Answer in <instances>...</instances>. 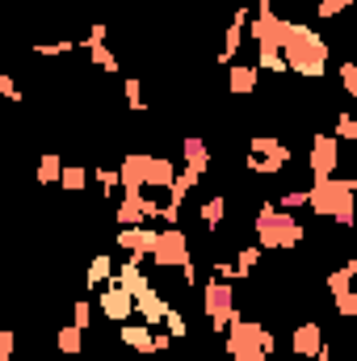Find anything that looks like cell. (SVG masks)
Returning <instances> with one entry per match:
<instances>
[{
	"label": "cell",
	"mask_w": 357,
	"mask_h": 361,
	"mask_svg": "<svg viewBox=\"0 0 357 361\" xmlns=\"http://www.w3.org/2000/svg\"><path fill=\"white\" fill-rule=\"evenodd\" d=\"M152 240H156V227L143 223V227H118V240H114V244H118L126 257H143V261H147Z\"/></svg>",
	"instance_id": "obj_15"
},
{
	"label": "cell",
	"mask_w": 357,
	"mask_h": 361,
	"mask_svg": "<svg viewBox=\"0 0 357 361\" xmlns=\"http://www.w3.org/2000/svg\"><path fill=\"white\" fill-rule=\"evenodd\" d=\"M80 42H72V38H55V42H42V47H34V55H42V59H51V55H72Z\"/></svg>",
	"instance_id": "obj_34"
},
{
	"label": "cell",
	"mask_w": 357,
	"mask_h": 361,
	"mask_svg": "<svg viewBox=\"0 0 357 361\" xmlns=\"http://www.w3.org/2000/svg\"><path fill=\"white\" fill-rule=\"evenodd\" d=\"M97 311H101L109 324H126V319H135V298H131L118 281H105V286L97 290Z\"/></svg>",
	"instance_id": "obj_8"
},
{
	"label": "cell",
	"mask_w": 357,
	"mask_h": 361,
	"mask_svg": "<svg viewBox=\"0 0 357 361\" xmlns=\"http://www.w3.org/2000/svg\"><path fill=\"white\" fill-rule=\"evenodd\" d=\"M109 281H118L131 298H135L139 290H147V286H152V281H147V273H143V257H122V261L114 265V277H109Z\"/></svg>",
	"instance_id": "obj_12"
},
{
	"label": "cell",
	"mask_w": 357,
	"mask_h": 361,
	"mask_svg": "<svg viewBox=\"0 0 357 361\" xmlns=\"http://www.w3.org/2000/svg\"><path fill=\"white\" fill-rule=\"evenodd\" d=\"M320 349H324V328H320L315 319H303V324L290 332V357L294 361H311Z\"/></svg>",
	"instance_id": "obj_10"
},
{
	"label": "cell",
	"mask_w": 357,
	"mask_h": 361,
	"mask_svg": "<svg viewBox=\"0 0 357 361\" xmlns=\"http://www.w3.org/2000/svg\"><path fill=\"white\" fill-rule=\"evenodd\" d=\"M337 164H341V143L332 135H311V152H307V173H311V180L337 177Z\"/></svg>",
	"instance_id": "obj_7"
},
{
	"label": "cell",
	"mask_w": 357,
	"mask_h": 361,
	"mask_svg": "<svg viewBox=\"0 0 357 361\" xmlns=\"http://www.w3.org/2000/svg\"><path fill=\"white\" fill-rule=\"evenodd\" d=\"M273 206L277 210H290V214L294 210H307V189H286L282 197H273Z\"/></svg>",
	"instance_id": "obj_33"
},
{
	"label": "cell",
	"mask_w": 357,
	"mask_h": 361,
	"mask_svg": "<svg viewBox=\"0 0 357 361\" xmlns=\"http://www.w3.org/2000/svg\"><path fill=\"white\" fill-rule=\"evenodd\" d=\"M169 307H173V302H169L156 286H147V290H139V294H135V315H139L147 328H160V324H164V315H169Z\"/></svg>",
	"instance_id": "obj_11"
},
{
	"label": "cell",
	"mask_w": 357,
	"mask_h": 361,
	"mask_svg": "<svg viewBox=\"0 0 357 361\" xmlns=\"http://www.w3.org/2000/svg\"><path fill=\"white\" fill-rule=\"evenodd\" d=\"M311 361H337V357H332V349H328V341H324V349H320Z\"/></svg>",
	"instance_id": "obj_47"
},
{
	"label": "cell",
	"mask_w": 357,
	"mask_h": 361,
	"mask_svg": "<svg viewBox=\"0 0 357 361\" xmlns=\"http://www.w3.org/2000/svg\"><path fill=\"white\" fill-rule=\"evenodd\" d=\"M337 76H341V89L349 92V97H357V63L353 59H345V63L337 68Z\"/></svg>",
	"instance_id": "obj_40"
},
{
	"label": "cell",
	"mask_w": 357,
	"mask_h": 361,
	"mask_svg": "<svg viewBox=\"0 0 357 361\" xmlns=\"http://www.w3.org/2000/svg\"><path fill=\"white\" fill-rule=\"evenodd\" d=\"M173 177H177V164L169 160V156H147V189H169L173 185Z\"/></svg>",
	"instance_id": "obj_20"
},
{
	"label": "cell",
	"mask_w": 357,
	"mask_h": 361,
	"mask_svg": "<svg viewBox=\"0 0 357 361\" xmlns=\"http://www.w3.org/2000/svg\"><path fill=\"white\" fill-rule=\"evenodd\" d=\"M0 97H4V101H21V85H17L8 72H0Z\"/></svg>",
	"instance_id": "obj_43"
},
{
	"label": "cell",
	"mask_w": 357,
	"mask_h": 361,
	"mask_svg": "<svg viewBox=\"0 0 357 361\" xmlns=\"http://www.w3.org/2000/svg\"><path fill=\"white\" fill-rule=\"evenodd\" d=\"M92 180L101 185V193H105V197H114V193H118V169H92Z\"/></svg>",
	"instance_id": "obj_39"
},
{
	"label": "cell",
	"mask_w": 357,
	"mask_h": 361,
	"mask_svg": "<svg viewBox=\"0 0 357 361\" xmlns=\"http://www.w3.org/2000/svg\"><path fill=\"white\" fill-rule=\"evenodd\" d=\"M248 17H253V8H248V4H236V13H231V21H227V30H223L219 68H231V63H236V55H240V47H244V30H248Z\"/></svg>",
	"instance_id": "obj_9"
},
{
	"label": "cell",
	"mask_w": 357,
	"mask_h": 361,
	"mask_svg": "<svg viewBox=\"0 0 357 361\" xmlns=\"http://www.w3.org/2000/svg\"><path fill=\"white\" fill-rule=\"evenodd\" d=\"M181 160H185L189 173L206 177V173H210V147H206V139H202V135H189V139L181 143Z\"/></svg>",
	"instance_id": "obj_16"
},
{
	"label": "cell",
	"mask_w": 357,
	"mask_h": 361,
	"mask_svg": "<svg viewBox=\"0 0 357 361\" xmlns=\"http://www.w3.org/2000/svg\"><path fill=\"white\" fill-rule=\"evenodd\" d=\"M89 38H92V42H105V38H109L105 21H92V25H89Z\"/></svg>",
	"instance_id": "obj_45"
},
{
	"label": "cell",
	"mask_w": 357,
	"mask_h": 361,
	"mask_svg": "<svg viewBox=\"0 0 357 361\" xmlns=\"http://www.w3.org/2000/svg\"><path fill=\"white\" fill-rule=\"evenodd\" d=\"M143 189H122V202L114 206V223L118 227H143L147 219H143Z\"/></svg>",
	"instance_id": "obj_14"
},
{
	"label": "cell",
	"mask_w": 357,
	"mask_h": 361,
	"mask_svg": "<svg viewBox=\"0 0 357 361\" xmlns=\"http://www.w3.org/2000/svg\"><path fill=\"white\" fill-rule=\"evenodd\" d=\"M332 139H337V143H357V118L349 114V109L337 114V130H332Z\"/></svg>",
	"instance_id": "obj_31"
},
{
	"label": "cell",
	"mask_w": 357,
	"mask_h": 361,
	"mask_svg": "<svg viewBox=\"0 0 357 361\" xmlns=\"http://www.w3.org/2000/svg\"><path fill=\"white\" fill-rule=\"evenodd\" d=\"M353 277H357V257H349L341 269H332L324 277V286H328V294H345V290H353Z\"/></svg>",
	"instance_id": "obj_25"
},
{
	"label": "cell",
	"mask_w": 357,
	"mask_h": 361,
	"mask_svg": "<svg viewBox=\"0 0 357 361\" xmlns=\"http://www.w3.org/2000/svg\"><path fill=\"white\" fill-rule=\"evenodd\" d=\"M59 169H63V160H59V152H42L38 156V185H55L59 180Z\"/></svg>",
	"instance_id": "obj_28"
},
{
	"label": "cell",
	"mask_w": 357,
	"mask_h": 361,
	"mask_svg": "<svg viewBox=\"0 0 357 361\" xmlns=\"http://www.w3.org/2000/svg\"><path fill=\"white\" fill-rule=\"evenodd\" d=\"M85 336L89 332H80L76 324H63V328H55V349L63 357H76V353H85Z\"/></svg>",
	"instance_id": "obj_21"
},
{
	"label": "cell",
	"mask_w": 357,
	"mask_h": 361,
	"mask_svg": "<svg viewBox=\"0 0 357 361\" xmlns=\"http://www.w3.org/2000/svg\"><path fill=\"white\" fill-rule=\"evenodd\" d=\"M160 332H169L173 341H185V336H189V319L181 315L177 307H169V315H164V324H160Z\"/></svg>",
	"instance_id": "obj_32"
},
{
	"label": "cell",
	"mask_w": 357,
	"mask_h": 361,
	"mask_svg": "<svg viewBox=\"0 0 357 361\" xmlns=\"http://www.w3.org/2000/svg\"><path fill=\"white\" fill-rule=\"evenodd\" d=\"M261 353H265V357H273V353H277V336H273L269 328H261Z\"/></svg>",
	"instance_id": "obj_44"
},
{
	"label": "cell",
	"mask_w": 357,
	"mask_h": 361,
	"mask_svg": "<svg viewBox=\"0 0 357 361\" xmlns=\"http://www.w3.org/2000/svg\"><path fill=\"white\" fill-rule=\"evenodd\" d=\"M118 341H122L126 349H135V353L152 357V328H147V324H135V319L118 324Z\"/></svg>",
	"instance_id": "obj_19"
},
{
	"label": "cell",
	"mask_w": 357,
	"mask_h": 361,
	"mask_svg": "<svg viewBox=\"0 0 357 361\" xmlns=\"http://www.w3.org/2000/svg\"><path fill=\"white\" fill-rule=\"evenodd\" d=\"M13 353H17V332L0 328V361H13Z\"/></svg>",
	"instance_id": "obj_41"
},
{
	"label": "cell",
	"mask_w": 357,
	"mask_h": 361,
	"mask_svg": "<svg viewBox=\"0 0 357 361\" xmlns=\"http://www.w3.org/2000/svg\"><path fill=\"white\" fill-rule=\"evenodd\" d=\"M72 324H76L80 332H89V324H92V302L89 298H76V302H72Z\"/></svg>",
	"instance_id": "obj_38"
},
{
	"label": "cell",
	"mask_w": 357,
	"mask_h": 361,
	"mask_svg": "<svg viewBox=\"0 0 357 361\" xmlns=\"http://www.w3.org/2000/svg\"><path fill=\"white\" fill-rule=\"evenodd\" d=\"M231 265H236V281H248V277H253V269L261 265V248H257V244L236 248V261H231Z\"/></svg>",
	"instance_id": "obj_27"
},
{
	"label": "cell",
	"mask_w": 357,
	"mask_h": 361,
	"mask_svg": "<svg viewBox=\"0 0 357 361\" xmlns=\"http://www.w3.org/2000/svg\"><path fill=\"white\" fill-rule=\"evenodd\" d=\"M303 240H307V227L298 223V214L277 210L273 197L261 202V210H257V248L261 252L265 248H298Z\"/></svg>",
	"instance_id": "obj_3"
},
{
	"label": "cell",
	"mask_w": 357,
	"mask_h": 361,
	"mask_svg": "<svg viewBox=\"0 0 357 361\" xmlns=\"http://www.w3.org/2000/svg\"><path fill=\"white\" fill-rule=\"evenodd\" d=\"M202 311L210 315V332H223L240 311H236V290H231V281H219V277H210V281H202Z\"/></svg>",
	"instance_id": "obj_5"
},
{
	"label": "cell",
	"mask_w": 357,
	"mask_h": 361,
	"mask_svg": "<svg viewBox=\"0 0 357 361\" xmlns=\"http://www.w3.org/2000/svg\"><path fill=\"white\" fill-rule=\"evenodd\" d=\"M244 169H248V173H257V177H277L286 164H277V160H261V156H248V160H244Z\"/></svg>",
	"instance_id": "obj_36"
},
{
	"label": "cell",
	"mask_w": 357,
	"mask_h": 361,
	"mask_svg": "<svg viewBox=\"0 0 357 361\" xmlns=\"http://www.w3.org/2000/svg\"><path fill=\"white\" fill-rule=\"evenodd\" d=\"M198 214H202V227H206V231H219V227H223V219H227V202H223V193L206 197Z\"/></svg>",
	"instance_id": "obj_26"
},
{
	"label": "cell",
	"mask_w": 357,
	"mask_h": 361,
	"mask_svg": "<svg viewBox=\"0 0 357 361\" xmlns=\"http://www.w3.org/2000/svg\"><path fill=\"white\" fill-rule=\"evenodd\" d=\"M277 51H282V63L286 72L303 76V80H320L332 63V47L307 25V21H290L282 17V30H277Z\"/></svg>",
	"instance_id": "obj_1"
},
{
	"label": "cell",
	"mask_w": 357,
	"mask_h": 361,
	"mask_svg": "<svg viewBox=\"0 0 357 361\" xmlns=\"http://www.w3.org/2000/svg\"><path fill=\"white\" fill-rule=\"evenodd\" d=\"M248 156H261V160H277V164H294V152L277 139V135H253V152Z\"/></svg>",
	"instance_id": "obj_18"
},
{
	"label": "cell",
	"mask_w": 357,
	"mask_h": 361,
	"mask_svg": "<svg viewBox=\"0 0 357 361\" xmlns=\"http://www.w3.org/2000/svg\"><path fill=\"white\" fill-rule=\"evenodd\" d=\"M257 72H273V76H286V63H282V51L277 47H257Z\"/></svg>",
	"instance_id": "obj_29"
},
{
	"label": "cell",
	"mask_w": 357,
	"mask_h": 361,
	"mask_svg": "<svg viewBox=\"0 0 357 361\" xmlns=\"http://www.w3.org/2000/svg\"><path fill=\"white\" fill-rule=\"evenodd\" d=\"M147 257L156 261V269H181L185 261H193L189 257V235L181 227H160L152 248H147Z\"/></svg>",
	"instance_id": "obj_6"
},
{
	"label": "cell",
	"mask_w": 357,
	"mask_h": 361,
	"mask_svg": "<svg viewBox=\"0 0 357 361\" xmlns=\"http://www.w3.org/2000/svg\"><path fill=\"white\" fill-rule=\"evenodd\" d=\"M118 185L147 193V152H126V156H122V164H118Z\"/></svg>",
	"instance_id": "obj_13"
},
{
	"label": "cell",
	"mask_w": 357,
	"mask_h": 361,
	"mask_svg": "<svg viewBox=\"0 0 357 361\" xmlns=\"http://www.w3.org/2000/svg\"><path fill=\"white\" fill-rule=\"evenodd\" d=\"M109 277H114V257H109V252H97V257H89V269H85L89 290H101Z\"/></svg>",
	"instance_id": "obj_23"
},
{
	"label": "cell",
	"mask_w": 357,
	"mask_h": 361,
	"mask_svg": "<svg viewBox=\"0 0 357 361\" xmlns=\"http://www.w3.org/2000/svg\"><path fill=\"white\" fill-rule=\"evenodd\" d=\"M261 319H244V315H236L223 332H227V341H223V349H227V357L231 361H269L261 353Z\"/></svg>",
	"instance_id": "obj_4"
},
{
	"label": "cell",
	"mask_w": 357,
	"mask_h": 361,
	"mask_svg": "<svg viewBox=\"0 0 357 361\" xmlns=\"http://www.w3.org/2000/svg\"><path fill=\"white\" fill-rule=\"evenodd\" d=\"M55 185H59L63 193H85V189H89V169H85V164H63Z\"/></svg>",
	"instance_id": "obj_24"
},
{
	"label": "cell",
	"mask_w": 357,
	"mask_h": 361,
	"mask_svg": "<svg viewBox=\"0 0 357 361\" xmlns=\"http://www.w3.org/2000/svg\"><path fill=\"white\" fill-rule=\"evenodd\" d=\"M349 8H353V0H315V17H324V21H332Z\"/></svg>",
	"instance_id": "obj_35"
},
{
	"label": "cell",
	"mask_w": 357,
	"mask_h": 361,
	"mask_svg": "<svg viewBox=\"0 0 357 361\" xmlns=\"http://www.w3.org/2000/svg\"><path fill=\"white\" fill-rule=\"evenodd\" d=\"M181 277H185V286H198V265L185 261V265H181Z\"/></svg>",
	"instance_id": "obj_46"
},
{
	"label": "cell",
	"mask_w": 357,
	"mask_h": 361,
	"mask_svg": "<svg viewBox=\"0 0 357 361\" xmlns=\"http://www.w3.org/2000/svg\"><path fill=\"white\" fill-rule=\"evenodd\" d=\"M261 85V72L253 68V63H231L227 68V92L231 97H253Z\"/></svg>",
	"instance_id": "obj_17"
},
{
	"label": "cell",
	"mask_w": 357,
	"mask_h": 361,
	"mask_svg": "<svg viewBox=\"0 0 357 361\" xmlns=\"http://www.w3.org/2000/svg\"><path fill=\"white\" fill-rule=\"evenodd\" d=\"M332 307L341 319H353L357 315V290H345V294H332Z\"/></svg>",
	"instance_id": "obj_37"
},
{
	"label": "cell",
	"mask_w": 357,
	"mask_h": 361,
	"mask_svg": "<svg viewBox=\"0 0 357 361\" xmlns=\"http://www.w3.org/2000/svg\"><path fill=\"white\" fill-rule=\"evenodd\" d=\"M80 47L89 51L92 68H101V72H109V76H118V72H122V63H118V55H114V51H109L105 42H92V38H85Z\"/></svg>",
	"instance_id": "obj_22"
},
{
	"label": "cell",
	"mask_w": 357,
	"mask_h": 361,
	"mask_svg": "<svg viewBox=\"0 0 357 361\" xmlns=\"http://www.w3.org/2000/svg\"><path fill=\"white\" fill-rule=\"evenodd\" d=\"M210 277H219V281H236V265L223 261V257H214V261H210Z\"/></svg>",
	"instance_id": "obj_42"
},
{
	"label": "cell",
	"mask_w": 357,
	"mask_h": 361,
	"mask_svg": "<svg viewBox=\"0 0 357 361\" xmlns=\"http://www.w3.org/2000/svg\"><path fill=\"white\" fill-rule=\"evenodd\" d=\"M357 180H341V177H320L307 185V210L320 219H332L337 227H353L357 223Z\"/></svg>",
	"instance_id": "obj_2"
},
{
	"label": "cell",
	"mask_w": 357,
	"mask_h": 361,
	"mask_svg": "<svg viewBox=\"0 0 357 361\" xmlns=\"http://www.w3.org/2000/svg\"><path fill=\"white\" fill-rule=\"evenodd\" d=\"M122 101H126L131 114H143V109H147V101H143V85H139L135 76H122Z\"/></svg>",
	"instance_id": "obj_30"
}]
</instances>
